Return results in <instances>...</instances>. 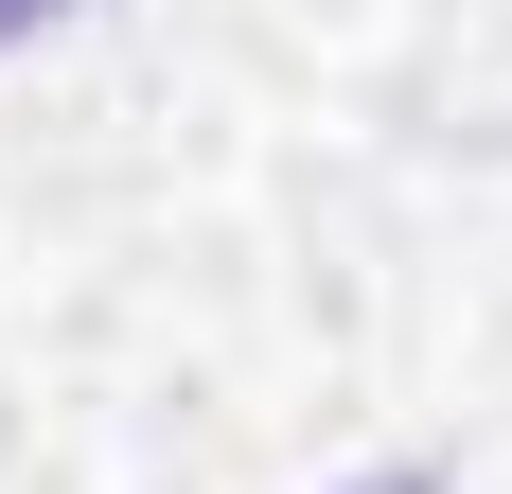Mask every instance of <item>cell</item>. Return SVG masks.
Segmentation results:
<instances>
[{"label":"cell","mask_w":512,"mask_h":494,"mask_svg":"<svg viewBox=\"0 0 512 494\" xmlns=\"http://www.w3.org/2000/svg\"><path fill=\"white\" fill-rule=\"evenodd\" d=\"M354 494H442V477H424V459H389V477H354Z\"/></svg>","instance_id":"obj_1"},{"label":"cell","mask_w":512,"mask_h":494,"mask_svg":"<svg viewBox=\"0 0 512 494\" xmlns=\"http://www.w3.org/2000/svg\"><path fill=\"white\" fill-rule=\"evenodd\" d=\"M36 18H71V0H0V36H36Z\"/></svg>","instance_id":"obj_2"}]
</instances>
